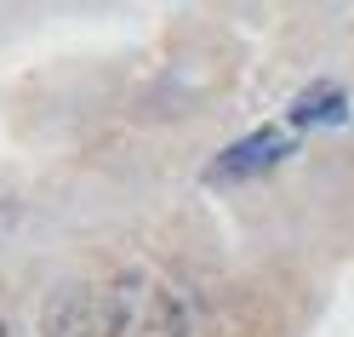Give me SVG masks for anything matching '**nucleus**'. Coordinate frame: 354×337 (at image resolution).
<instances>
[{"mask_svg": "<svg viewBox=\"0 0 354 337\" xmlns=\"http://www.w3.org/2000/svg\"><path fill=\"white\" fill-rule=\"evenodd\" d=\"M189 298L154 268H120L103 286V331L109 337H189Z\"/></svg>", "mask_w": 354, "mask_h": 337, "instance_id": "obj_1", "label": "nucleus"}, {"mask_svg": "<svg viewBox=\"0 0 354 337\" xmlns=\"http://www.w3.org/2000/svg\"><path fill=\"white\" fill-rule=\"evenodd\" d=\"M297 138H303V131H297L292 120H269V126L246 131L240 143H229V149L206 166V177H212V183H246V177H263V172H274L286 154L297 149Z\"/></svg>", "mask_w": 354, "mask_h": 337, "instance_id": "obj_2", "label": "nucleus"}, {"mask_svg": "<svg viewBox=\"0 0 354 337\" xmlns=\"http://www.w3.org/2000/svg\"><path fill=\"white\" fill-rule=\"evenodd\" d=\"M40 331L46 337H109L103 331V291L63 286L46 303V314H40Z\"/></svg>", "mask_w": 354, "mask_h": 337, "instance_id": "obj_3", "label": "nucleus"}, {"mask_svg": "<svg viewBox=\"0 0 354 337\" xmlns=\"http://www.w3.org/2000/svg\"><path fill=\"white\" fill-rule=\"evenodd\" d=\"M286 120H292L297 131H308V126H343L348 120V92L337 80H315V86H303V92L292 98Z\"/></svg>", "mask_w": 354, "mask_h": 337, "instance_id": "obj_4", "label": "nucleus"}, {"mask_svg": "<svg viewBox=\"0 0 354 337\" xmlns=\"http://www.w3.org/2000/svg\"><path fill=\"white\" fill-rule=\"evenodd\" d=\"M0 337H12V331H6V320H0Z\"/></svg>", "mask_w": 354, "mask_h": 337, "instance_id": "obj_5", "label": "nucleus"}]
</instances>
